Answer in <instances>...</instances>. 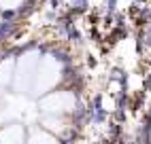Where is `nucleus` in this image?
<instances>
[{
    "label": "nucleus",
    "mask_w": 151,
    "mask_h": 144,
    "mask_svg": "<svg viewBox=\"0 0 151 144\" xmlns=\"http://www.w3.org/2000/svg\"><path fill=\"white\" fill-rule=\"evenodd\" d=\"M45 110H51V112H62V110H70L73 108V98L66 96V93H55V96H49L43 102Z\"/></svg>",
    "instance_id": "1"
},
{
    "label": "nucleus",
    "mask_w": 151,
    "mask_h": 144,
    "mask_svg": "<svg viewBox=\"0 0 151 144\" xmlns=\"http://www.w3.org/2000/svg\"><path fill=\"white\" fill-rule=\"evenodd\" d=\"M0 144H24V136L19 127H6L0 133Z\"/></svg>",
    "instance_id": "2"
},
{
    "label": "nucleus",
    "mask_w": 151,
    "mask_h": 144,
    "mask_svg": "<svg viewBox=\"0 0 151 144\" xmlns=\"http://www.w3.org/2000/svg\"><path fill=\"white\" fill-rule=\"evenodd\" d=\"M30 144H55V140H53V138H49L47 133L36 131L34 136H32V140H30Z\"/></svg>",
    "instance_id": "3"
}]
</instances>
